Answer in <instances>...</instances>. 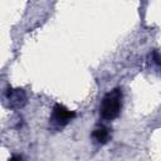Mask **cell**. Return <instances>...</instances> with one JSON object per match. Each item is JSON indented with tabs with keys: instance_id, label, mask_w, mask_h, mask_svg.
Segmentation results:
<instances>
[{
	"instance_id": "obj_1",
	"label": "cell",
	"mask_w": 161,
	"mask_h": 161,
	"mask_svg": "<svg viewBox=\"0 0 161 161\" xmlns=\"http://www.w3.org/2000/svg\"><path fill=\"white\" fill-rule=\"evenodd\" d=\"M122 89L113 88L108 93L104 94L99 106V114L106 121H112L118 117L122 108Z\"/></svg>"
},
{
	"instance_id": "obj_2",
	"label": "cell",
	"mask_w": 161,
	"mask_h": 161,
	"mask_svg": "<svg viewBox=\"0 0 161 161\" xmlns=\"http://www.w3.org/2000/svg\"><path fill=\"white\" fill-rule=\"evenodd\" d=\"M74 117H75V112H74V111H70V109H68L67 107H64L63 104L57 103V104L53 107L50 121H52V125H53L54 127L62 128V127L67 126Z\"/></svg>"
},
{
	"instance_id": "obj_3",
	"label": "cell",
	"mask_w": 161,
	"mask_h": 161,
	"mask_svg": "<svg viewBox=\"0 0 161 161\" xmlns=\"http://www.w3.org/2000/svg\"><path fill=\"white\" fill-rule=\"evenodd\" d=\"M26 93L21 88H11L9 87L5 92V104L11 109L23 108L26 104Z\"/></svg>"
},
{
	"instance_id": "obj_4",
	"label": "cell",
	"mask_w": 161,
	"mask_h": 161,
	"mask_svg": "<svg viewBox=\"0 0 161 161\" xmlns=\"http://www.w3.org/2000/svg\"><path fill=\"white\" fill-rule=\"evenodd\" d=\"M111 137V133H109V128H107L106 126H97L93 132H92V138L96 143L98 145H104L108 142Z\"/></svg>"
},
{
	"instance_id": "obj_5",
	"label": "cell",
	"mask_w": 161,
	"mask_h": 161,
	"mask_svg": "<svg viewBox=\"0 0 161 161\" xmlns=\"http://www.w3.org/2000/svg\"><path fill=\"white\" fill-rule=\"evenodd\" d=\"M151 59H152V62H153L158 68H161V53H160V52L153 50L152 54H151Z\"/></svg>"
},
{
	"instance_id": "obj_6",
	"label": "cell",
	"mask_w": 161,
	"mask_h": 161,
	"mask_svg": "<svg viewBox=\"0 0 161 161\" xmlns=\"http://www.w3.org/2000/svg\"><path fill=\"white\" fill-rule=\"evenodd\" d=\"M9 161H23V157H21V155H13L10 158H9Z\"/></svg>"
}]
</instances>
